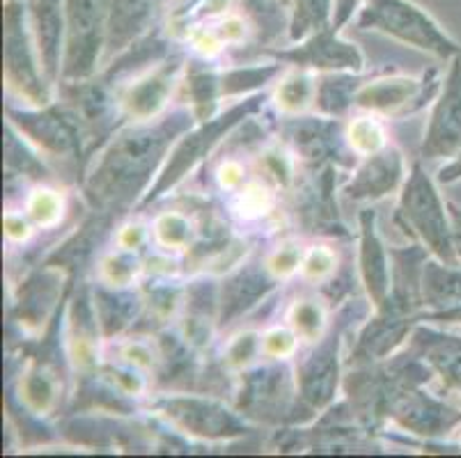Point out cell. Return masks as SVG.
I'll return each instance as SVG.
<instances>
[{"instance_id":"6da1fadb","label":"cell","mask_w":461,"mask_h":458,"mask_svg":"<svg viewBox=\"0 0 461 458\" xmlns=\"http://www.w3.org/2000/svg\"><path fill=\"white\" fill-rule=\"evenodd\" d=\"M191 108L163 112L149 121H131L113 133L92 163L83 191L99 211H124L140 204L166 166L175 142L195 124Z\"/></svg>"},{"instance_id":"7a4b0ae2","label":"cell","mask_w":461,"mask_h":458,"mask_svg":"<svg viewBox=\"0 0 461 458\" xmlns=\"http://www.w3.org/2000/svg\"><path fill=\"white\" fill-rule=\"evenodd\" d=\"M267 99H269L267 94L246 96V99L237 101V103H232L230 108L218 112V115L203 121H195V124L175 142L170 154H167L166 166L161 167L158 176L154 179L152 188L145 193V197H142L138 207H148V204L157 202L161 195L173 191L177 184H182L184 179H186V175H191V172L216 149L218 142L223 140L225 136H230L239 124H244L246 120L258 115L259 108L264 106V101Z\"/></svg>"},{"instance_id":"3957f363","label":"cell","mask_w":461,"mask_h":458,"mask_svg":"<svg viewBox=\"0 0 461 458\" xmlns=\"http://www.w3.org/2000/svg\"><path fill=\"white\" fill-rule=\"evenodd\" d=\"M395 220L431 252V257L447 264L459 262L455 250L450 204L443 200L422 158L413 163L406 175L400 202H397Z\"/></svg>"},{"instance_id":"277c9868","label":"cell","mask_w":461,"mask_h":458,"mask_svg":"<svg viewBox=\"0 0 461 458\" xmlns=\"http://www.w3.org/2000/svg\"><path fill=\"white\" fill-rule=\"evenodd\" d=\"M360 31H376L393 40L425 50L438 60L450 62L461 56V44L447 35L431 14L411 0H366L356 14Z\"/></svg>"},{"instance_id":"5b68a950","label":"cell","mask_w":461,"mask_h":458,"mask_svg":"<svg viewBox=\"0 0 461 458\" xmlns=\"http://www.w3.org/2000/svg\"><path fill=\"white\" fill-rule=\"evenodd\" d=\"M3 23H5L3 74H5L7 87L19 99H26L31 106H49L53 103V85L46 78L40 56H37L26 0H7Z\"/></svg>"},{"instance_id":"8992f818","label":"cell","mask_w":461,"mask_h":458,"mask_svg":"<svg viewBox=\"0 0 461 458\" xmlns=\"http://www.w3.org/2000/svg\"><path fill=\"white\" fill-rule=\"evenodd\" d=\"M287 360L258 364L239 373L237 410L246 419L267 424L294 422L296 410L312 415L303 406L296 388V373L287 367Z\"/></svg>"},{"instance_id":"52a82bcc","label":"cell","mask_w":461,"mask_h":458,"mask_svg":"<svg viewBox=\"0 0 461 458\" xmlns=\"http://www.w3.org/2000/svg\"><path fill=\"white\" fill-rule=\"evenodd\" d=\"M283 62H271V65L258 67H232V69H209L195 62L186 65L182 78V87L186 92V103L193 111L195 120L203 121L218 115V106L223 99L234 96H250L253 92L262 90L269 83H274L278 76H283Z\"/></svg>"},{"instance_id":"ba28073f","label":"cell","mask_w":461,"mask_h":458,"mask_svg":"<svg viewBox=\"0 0 461 458\" xmlns=\"http://www.w3.org/2000/svg\"><path fill=\"white\" fill-rule=\"evenodd\" d=\"M65 21L60 83L90 81L108 49V0H65Z\"/></svg>"},{"instance_id":"9c48e42d","label":"cell","mask_w":461,"mask_h":458,"mask_svg":"<svg viewBox=\"0 0 461 458\" xmlns=\"http://www.w3.org/2000/svg\"><path fill=\"white\" fill-rule=\"evenodd\" d=\"M152 409L191 438L234 440L250 434L249 419L212 394H166L152 403Z\"/></svg>"},{"instance_id":"30bf717a","label":"cell","mask_w":461,"mask_h":458,"mask_svg":"<svg viewBox=\"0 0 461 458\" xmlns=\"http://www.w3.org/2000/svg\"><path fill=\"white\" fill-rule=\"evenodd\" d=\"M441 83L438 69H429L422 76H376L360 81L354 94V108L384 120H402L427 108L441 90Z\"/></svg>"},{"instance_id":"8fae6325","label":"cell","mask_w":461,"mask_h":458,"mask_svg":"<svg viewBox=\"0 0 461 458\" xmlns=\"http://www.w3.org/2000/svg\"><path fill=\"white\" fill-rule=\"evenodd\" d=\"M349 312L351 302L349 308L339 312V321L329 326L320 342H314L317 346L301 360L294 372L301 401L312 415L329 410L338 399L339 383H342V360H339V355H342L345 321Z\"/></svg>"},{"instance_id":"7c38bea8","label":"cell","mask_w":461,"mask_h":458,"mask_svg":"<svg viewBox=\"0 0 461 458\" xmlns=\"http://www.w3.org/2000/svg\"><path fill=\"white\" fill-rule=\"evenodd\" d=\"M280 136H283L289 154L312 170L324 166L351 167V163H356L358 158L347 145L345 126L335 117H285V121L280 124Z\"/></svg>"},{"instance_id":"4fadbf2b","label":"cell","mask_w":461,"mask_h":458,"mask_svg":"<svg viewBox=\"0 0 461 458\" xmlns=\"http://www.w3.org/2000/svg\"><path fill=\"white\" fill-rule=\"evenodd\" d=\"M7 121L26 138L37 151H44L53 158H81L83 154V126L74 108L49 106L31 111L7 108Z\"/></svg>"},{"instance_id":"5bb4252c","label":"cell","mask_w":461,"mask_h":458,"mask_svg":"<svg viewBox=\"0 0 461 458\" xmlns=\"http://www.w3.org/2000/svg\"><path fill=\"white\" fill-rule=\"evenodd\" d=\"M271 56L285 67L312 71V74H335V71L363 74L366 69L363 50L354 41L342 40L335 25L321 28L301 41H294V46L289 49L271 50Z\"/></svg>"},{"instance_id":"9a60e30c","label":"cell","mask_w":461,"mask_h":458,"mask_svg":"<svg viewBox=\"0 0 461 458\" xmlns=\"http://www.w3.org/2000/svg\"><path fill=\"white\" fill-rule=\"evenodd\" d=\"M461 151V56L452 58L441 90L431 101L420 145L422 161H450Z\"/></svg>"},{"instance_id":"2e32d148","label":"cell","mask_w":461,"mask_h":458,"mask_svg":"<svg viewBox=\"0 0 461 458\" xmlns=\"http://www.w3.org/2000/svg\"><path fill=\"white\" fill-rule=\"evenodd\" d=\"M188 62L182 56H166L136 76L120 94L122 117L129 121H149L166 112L173 92L182 85V71Z\"/></svg>"},{"instance_id":"e0dca14e","label":"cell","mask_w":461,"mask_h":458,"mask_svg":"<svg viewBox=\"0 0 461 458\" xmlns=\"http://www.w3.org/2000/svg\"><path fill=\"white\" fill-rule=\"evenodd\" d=\"M388 419L404 428L406 434L436 440L446 438L456 427H461V409L425 392V385H420L404 390L400 397H395L388 410Z\"/></svg>"},{"instance_id":"ac0fdd59","label":"cell","mask_w":461,"mask_h":458,"mask_svg":"<svg viewBox=\"0 0 461 458\" xmlns=\"http://www.w3.org/2000/svg\"><path fill=\"white\" fill-rule=\"evenodd\" d=\"M418 321L420 317L404 314L402 310L393 308L391 302H385L384 308H376L366 326L360 328L354 348H351L349 364L381 363L395 355L397 348L409 342L411 330L416 328Z\"/></svg>"},{"instance_id":"d6986e66","label":"cell","mask_w":461,"mask_h":458,"mask_svg":"<svg viewBox=\"0 0 461 458\" xmlns=\"http://www.w3.org/2000/svg\"><path fill=\"white\" fill-rule=\"evenodd\" d=\"M62 292H69L65 268L46 262L21 283L14 302V321L28 330H40L58 317L56 302Z\"/></svg>"},{"instance_id":"ffe728a7","label":"cell","mask_w":461,"mask_h":458,"mask_svg":"<svg viewBox=\"0 0 461 458\" xmlns=\"http://www.w3.org/2000/svg\"><path fill=\"white\" fill-rule=\"evenodd\" d=\"M358 273L372 310L384 308L391 296V247L381 238L375 209L358 213Z\"/></svg>"},{"instance_id":"44dd1931","label":"cell","mask_w":461,"mask_h":458,"mask_svg":"<svg viewBox=\"0 0 461 458\" xmlns=\"http://www.w3.org/2000/svg\"><path fill=\"white\" fill-rule=\"evenodd\" d=\"M406 163L400 147L388 145L381 151L366 157L354 167L345 193L354 202H379L402 191L406 182Z\"/></svg>"},{"instance_id":"7402d4cb","label":"cell","mask_w":461,"mask_h":458,"mask_svg":"<svg viewBox=\"0 0 461 458\" xmlns=\"http://www.w3.org/2000/svg\"><path fill=\"white\" fill-rule=\"evenodd\" d=\"M278 283L280 280L267 268V264H246L230 273L218 284V326L228 328L239 321L269 296Z\"/></svg>"},{"instance_id":"603a6c76","label":"cell","mask_w":461,"mask_h":458,"mask_svg":"<svg viewBox=\"0 0 461 458\" xmlns=\"http://www.w3.org/2000/svg\"><path fill=\"white\" fill-rule=\"evenodd\" d=\"M406 348L429 364L446 392H461V335L441 330L436 323L418 321Z\"/></svg>"},{"instance_id":"cb8c5ba5","label":"cell","mask_w":461,"mask_h":458,"mask_svg":"<svg viewBox=\"0 0 461 458\" xmlns=\"http://www.w3.org/2000/svg\"><path fill=\"white\" fill-rule=\"evenodd\" d=\"M26 5L41 69L49 83L56 85L60 83L65 56V0H26Z\"/></svg>"},{"instance_id":"d4e9b609","label":"cell","mask_w":461,"mask_h":458,"mask_svg":"<svg viewBox=\"0 0 461 458\" xmlns=\"http://www.w3.org/2000/svg\"><path fill=\"white\" fill-rule=\"evenodd\" d=\"M429 257L431 252L420 241L404 247H391V296L385 302L411 317H422V275Z\"/></svg>"},{"instance_id":"484cf974","label":"cell","mask_w":461,"mask_h":458,"mask_svg":"<svg viewBox=\"0 0 461 458\" xmlns=\"http://www.w3.org/2000/svg\"><path fill=\"white\" fill-rule=\"evenodd\" d=\"M161 0H108V56L127 53L152 31Z\"/></svg>"},{"instance_id":"4316f807","label":"cell","mask_w":461,"mask_h":458,"mask_svg":"<svg viewBox=\"0 0 461 458\" xmlns=\"http://www.w3.org/2000/svg\"><path fill=\"white\" fill-rule=\"evenodd\" d=\"M16 394H19L21 406L32 415L56 413L62 399V381L58 369L51 367V363L40 355H32L28 360L26 369L21 372L19 383H16Z\"/></svg>"},{"instance_id":"83f0119b","label":"cell","mask_w":461,"mask_h":458,"mask_svg":"<svg viewBox=\"0 0 461 458\" xmlns=\"http://www.w3.org/2000/svg\"><path fill=\"white\" fill-rule=\"evenodd\" d=\"M92 301L104 339L122 335L124 330L136 326L142 314V292L133 293L129 292V287L115 289L99 283L92 287Z\"/></svg>"},{"instance_id":"f1b7e54d","label":"cell","mask_w":461,"mask_h":458,"mask_svg":"<svg viewBox=\"0 0 461 458\" xmlns=\"http://www.w3.org/2000/svg\"><path fill=\"white\" fill-rule=\"evenodd\" d=\"M422 301L425 312L461 305V262L447 264L436 257L427 259L422 275Z\"/></svg>"},{"instance_id":"f546056e","label":"cell","mask_w":461,"mask_h":458,"mask_svg":"<svg viewBox=\"0 0 461 458\" xmlns=\"http://www.w3.org/2000/svg\"><path fill=\"white\" fill-rule=\"evenodd\" d=\"M317 76L312 71L294 69L285 74L271 94L276 111L283 117L292 115H305L310 108H314V99H317Z\"/></svg>"},{"instance_id":"4dcf8cb0","label":"cell","mask_w":461,"mask_h":458,"mask_svg":"<svg viewBox=\"0 0 461 458\" xmlns=\"http://www.w3.org/2000/svg\"><path fill=\"white\" fill-rule=\"evenodd\" d=\"M360 74L335 71L317 76V99L314 111L326 117H345L354 108V94L360 85Z\"/></svg>"},{"instance_id":"1f68e13d","label":"cell","mask_w":461,"mask_h":458,"mask_svg":"<svg viewBox=\"0 0 461 458\" xmlns=\"http://www.w3.org/2000/svg\"><path fill=\"white\" fill-rule=\"evenodd\" d=\"M335 0H292L289 7L287 32L292 41H301L303 37L333 25Z\"/></svg>"},{"instance_id":"d6a6232c","label":"cell","mask_w":461,"mask_h":458,"mask_svg":"<svg viewBox=\"0 0 461 458\" xmlns=\"http://www.w3.org/2000/svg\"><path fill=\"white\" fill-rule=\"evenodd\" d=\"M276 207V186L271 182H246L232 191L230 209L244 222H255L269 216Z\"/></svg>"},{"instance_id":"836d02e7","label":"cell","mask_w":461,"mask_h":458,"mask_svg":"<svg viewBox=\"0 0 461 458\" xmlns=\"http://www.w3.org/2000/svg\"><path fill=\"white\" fill-rule=\"evenodd\" d=\"M287 326L299 335L301 342H320L329 330V312L320 298H301L287 310Z\"/></svg>"},{"instance_id":"e575fe53","label":"cell","mask_w":461,"mask_h":458,"mask_svg":"<svg viewBox=\"0 0 461 458\" xmlns=\"http://www.w3.org/2000/svg\"><path fill=\"white\" fill-rule=\"evenodd\" d=\"M384 117L372 115V112H366V115L351 117L349 124L345 126V138L347 145L351 147L358 158H366L381 151L384 147H388V131L384 126Z\"/></svg>"},{"instance_id":"d590c367","label":"cell","mask_w":461,"mask_h":458,"mask_svg":"<svg viewBox=\"0 0 461 458\" xmlns=\"http://www.w3.org/2000/svg\"><path fill=\"white\" fill-rule=\"evenodd\" d=\"M198 237V229L191 218L182 211L158 213L152 222V238L163 250H188Z\"/></svg>"},{"instance_id":"8d00e7d4","label":"cell","mask_w":461,"mask_h":458,"mask_svg":"<svg viewBox=\"0 0 461 458\" xmlns=\"http://www.w3.org/2000/svg\"><path fill=\"white\" fill-rule=\"evenodd\" d=\"M23 211H26V216L31 218L37 229H53V227L60 225L67 213L65 195L56 188L40 184V186L28 193L26 202H23Z\"/></svg>"},{"instance_id":"74e56055","label":"cell","mask_w":461,"mask_h":458,"mask_svg":"<svg viewBox=\"0 0 461 458\" xmlns=\"http://www.w3.org/2000/svg\"><path fill=\"white\" fill-rule=\"evenodd\" d=\"M31 142L16 131L14 126L7 121L5 131V167L10 176H31V179H44L46 166L35 151H31Z\"/></svg>"},{"instance_id":"f35d334b","label":"cell","mask_w":461,"mask_h":458,"mask_svg":"<svg viewBox=\"0 0 461 458\" xmlns=\"http://www.w3.org/2000/svg\"><path fill=\"white\" fill-rule=\"evenodd\" d=\"M142 273V259L138 252L124 250V247H117V250L108 252L106 257L99 262V283L108 284V287L115 289H127L136 283Z\"/></svg>"},{"instance_id":"ab89813d","label":"cell","mask_w":461,"mask_h":458,"mask_svg":"<svg viewBox=\"0 0 461 458\" xmlns=\"http://www.w3.org/2000/svg\"><path fill=\"white\" fill-rule=\"evenodd\" d=\"M338 273V252L326 243H314L303 252V262H301L299 275L305 283H329L330 277Z\"/></svg>"},{"instance_id":"60d3db41","label":"cell","mask_w":461,"mask_h":458,"mask_svg":"<svg viewBox=\"0 0 461 458\" xmlns=\"http://www.w3.org/2000/svg\"><path fill=\"white\" fill-rule=\"evenodd\" d=\"M258 358H264L262 353V333H255V330H244V333L234 335L230 339V344L225 346L223 353V364H228L230 369H244L253 367V363Z\"/></svg>"},{"instance_id":"b9f144b4","label":"cell","mask_w":461,"mask_h":458,"mask_svg":"<svg viewBox=\"0 0 461 458\" xmlns=\"http://www.w3.org/2000/svg\"><path fill=\"white\" fill-rule=\"evenodd\" d=\"M299 335L289 326H276L262 333V353L267 360H289L299 351Z\"/></svg>"},{"instance_id":"7bdbcfd3","label":"cell","mask_w":461,"mask_h":458,"mask_svg":"<svg viewBox=\"0 0 461 458\" xmlns=\"http://www.w3.org/2000/svg\"><path fill=\"white\" fill-rule=\"evenodd\" d=\"M303 252L305 250L299 243H283V246H278L271 252L264 264L278 280H287V277L299 273L301 262H303Z\"/></svg>"},{"instance_id":"ee69618b","label":"cell","mask_w":461,"mask_h":458,"mask_svg":"<svg viewBox=\"0 0 461 458\" xmlns=\"http://www.w3.org/2000/svg\"><path fill=\"white\" fill-rule=\"evenodd\" d=\"M3 227H5V238L10 243H26L35 229L26 211H7L3 216Z\"/></svg>"},{"instance_id":"f6af8a7d","label":"cell","mask_w":461,"mask_h":458,"mask_svg":"<svg viewBox=\"0 0 461 458\" xmlns=\"http://www.w3.org/2000/svg\"><path fill=\"white\" fill-rule=\"evenodd\" d=\"M216 182L221 186V191H237L241 184H246V167L241 161H234V158H228L218 166L216 170Z\"/></svg>"},{"instance_id":"bcb514c9","label":"cell","mask_w":461,"mask_h":458,"mask_svg":"<svg viewBox=\"0 0 461 458\" xmlns=\"http://www.w3.org/2000/svg\"><path fill=\"white\" fill-rule=\"evenodd\" d=\"M152 237V229H148L145 225L140 222H129V225L120 227V232H117L115 243L117 247H124V250H133L138 252L145 243L149 241Z\"/></svg>"},{"instance_id":"7dc6e473","label":"cell","mask_w":461,"mask_h":458,"mask_svg":"<svg viewBox=\"0 0 461 458\" xmlns=\"http://www.w3.org/2000/svg\"><path fill=\"white\" fill-rule=\"evenodd\" d=\"M420 321L436 323L441 328H461V305L447 310H438V312H422Z\"/></svg>"},{"instance_id":"c3c4849f","label":"cell","mask_w":461,"mask_h":458,"mask_svg":"<svg viewBox=\"0 0 461 458\" xmlns=\"http://www.w3.org/2000/svg\"><path fill=\"white\" fill-rule=\"evenodd\" d=\"M363 3H366V0H335V10H333L335 28L342 31V25H347L351 19H354V14H358Z\"/></svg>"},{"instance_id":"681fc988","label":"cell","mask_w":461,"mask_h":458,"mask_svg":"<svg viewBox=\"0 0 461 458\" xmlns=\"http://www.w3.org/2000/svg\"><path fill=\"white\" fill-rule=\"evenodd\" d=\"M436 179H438V184H443V186H452V184L461 182V151L455 158L446 161V166L438 170V176H436Z\"/></svg>"},{"instance_id":"f907efd6","label":"cell","mask_w":461,"mask_h":458,"mask_svg":"<svg viewBox=\"0 0 461 458\" xmlns=\"http://www.w3.org/2000/svg\"><path fill=\"white\" fill-rule=\"evenodd\" d=\"M200 0H167V14H170V21L173 25H179L195 5H198Z\"/></svg>"},{"instance_id":"816d5d0a","label":"cell","mask_w":461,"mask_h":458,"mask_svg":"<svg viewBox=\"0 0 461 458\" xmlns=\"http://www.w3.org/2000/svg\"><path fill=\"white\" fill-rule=\"evenodd\" d=\"M450 204V216H452V232H455V250L456 257L461 262V207L456 202H447Z\"/></svg>"}]
</instances>
